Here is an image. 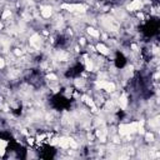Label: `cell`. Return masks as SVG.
Segmentation results:
<instances>
[{"label": "cell", "instance_id": "1", "mask_svg": "<svg viewBox=\"0 0 160 160\" xmlns=\"http://www.w3.org/2000/svg\"><path fill=\"white\" fill-rule=\"evenodd\" d=\"M95 85H96L98 90H105L108 91V93H114V91L116 90V85L114 81H110V80H98L96 83H95Z\"/></svg>", "mask_w": 160, "mask_h": 160}, {"label": "cell", "instance_id": "2", "mask_svg": "<svg viewBox=\"0 0 160 160\" xmlns=\"http://www.w3.org/2000/svg\"><path fill=\"white\" fill-rule=\"evenodd\" d=\"M62 9H65L70 13H77V14H84L86 11V6L83 4H63Z\"/></svg>", "mask_w": 160, "mask_h": 160}, {"label": "cell", "instance_id": "3", "mask_svg": "<svg viewBox=\"0 0 160 160\" xmlns=\"http://www.w3.org/2000/svg\"><path fill=\"white\" fill-rule=\"evenodd\" d=\"M29 43H30V46L35 48L36 50L40 49V45H41V36L39 34H33L29 39Z\"/></svg>", "mask_w": 160, "mask_h": 160}, {"label": "cell", "instance_id": "4", "mask_svg": "<svg viewBox=\"0 0 160 160\" xmlns=\"http://www.w3.org/2000/svg\"><path fill=\"white\" fill-rule=\"evenodd\" d=\"M143 8V1L142 0H133V1L126 6L128 11H138Z\"/></svg>", "mask_w": 160, "mask_h": 160}, {"label": "cell", "instance_id": "5", "mask_svg": "<svg viewBox=\"0 0 160 160\" xmlns=\"http://www.w3.org/2000/svg\"><path fill=\"white\" fill-rule=\"evenodd\" d=\"M55 59L59 60V62H68L70 59V54L65 50H59L55 54Z\"/></svg>", "mask_w": 160, "mask_h": 160}, {"label": "cell", "instance_id": "6", "mask_svg": "<svg viewBox=\"0 0 160 160\" xmlns=\"http://www.w3.org/2000/svg\"><path fill=\"white\" fill-rule=\"evenodd\" d=\"M40 14L44 19H49L53 15V8L50 5H45L40 8Z\"/></svg>", "mask_w": 160, "mask_h": 160}, {"label": "cell", "instance_id": "7", "mask_svg": "<svg viewBox=\"0 0 160 160\" xmlns=\"http://www.w3.org/2000/svg\"><path fill=\"white\" fill-rule=\"evenodd\" d=\"M96 50L100 53L101 55H109L110 54V50H109V48L106 46L105 44H103V43H99V44H96Z\"/></svg>", "mask_w": 160, "mask_h": 160}, {"label": "cell", "instance_id": "8", "mask_svg": "<svg viewBox=\"0 0 160 160\" xmlns=\"http://www.w3.org/2000/svg\"><path fill=\"white\" fill-rule=\"evenodd\" d=\"M119 106L121 109H126V106H128V96H126V94H123V95H120V96H119Z\"/></svg>", "mask_w": 160, "mask_h": 160}, {"label": "cell", "instance_id": "9", "mask_svg": "<svg viewBox=\"0 0 160 160\" xmlns=\"http://www.w3.org/2000/svg\"><path fill=\"white\" fill-rule=\"evenodd\" d=\"M86 31H88V34H89L90 36H93V38H99V36H100V33H99V30H96L95 28H93V26H89V28L86 29Z\"/></svg>", "mask_w": 160, "mask_h": 160}, {"label": "cell", "instance_id": "10", "mask_svg": "<svg viewBox=\"0 0 160 160\" xmlns=\"http://www.w3.org/2000/svg\"><path fill=\"white\" fill-rule=\"evenodd\" d=\"M85 84H86V81H85V79H77L75 80V85H77V88H84L85 86Z\"/></svg>", "mask_w": 160, "mask_h": 160}, {"label": "cell", "instance_id": "11", "mask_svg": "<svg viewBox=\"0 0 160 160\" xmlns=\"http://www.w3.org/2000/svg\"><path fill=\"white\" fill-rule=\"evenodd\" d=\"M10 16H11V10L6 9V10H4V13L1 15V20H6V19L10 18Z\"/></svg>", "mask_w": 160, "mask_h": 160}, {"label": "cell", "instance_id": "12", "mask_svg": "<svg viewBox=\"0 0 160 160\" xmlns=\"http://www.w3.org/2000/svg\"><path fill=\"white\" fill-rule=\"evenodd\" d=\"M145 139H146V142H150V143H153L154 142V134L153 133H150V131H148L146 134H145Z\"/></svg>", "mask_w": 160, "mask_h": 160}, {"label": "cell", "instance_id": "13", "mask_svg": "<svg viewBox=\"0 0 160 160\" xmlns=\"http://www.w3.org/2000/svg\"><path fill=\"white\" fill-rule=\"evenodd\" d=\"M46 79H49L50 81H56V80H58V77H56L55 74H53V73H49L46 75Z\"/></svg>", "mask_w": 160, "mask_h": 160}, {"label": "cell", "instance_id": "14", "mask_svg": "<svg viewBox=\"0 0 160 160\" xmlns=\"http://www.w3.org/2000/svg\"><path fill=\"white\" fill-rule=\"evenodd\" d=\"M14 55L15 56H21L23 55V50H21V49H19V48L14 49Z\"/></svg>", "mask_w": 160, "mask_h": 160}, {"label": "cell", "instance_id": "15", "mask_svg": "<svg viewBox=\"0 0 160 160\" xmlns=\"http://www.w3.org/2000/svg\"><path fill=\"white\" fill-rule=\"evenodd\" d=\"M4 66H5V60L3 58H0V69H3Z\"/></svg>", "mask_w": 160, "mask_h": 160}, {"label": "cell", "instance_id": "16", "mask_svg": "<svg viewBox=\"0 0 160 160\" xmlns=\"http://www.w3.org/2000/svg\"><path fill=\"white\" fill-rule=\"evenodd\" d=\"M79 44H80V45H85V39H84V38L79 39Z\"/></svg>", "mask_w": 160, "mask_h": 160}, {"label": "cell", "instance_id": "17", "mask_svg": "<svg viewBox=\"0 0 160 160\" xmlns=\"http://www.w3.org/2000/svg\"><path fill=\"white\" fill-rule=\"evenodd\" d=\"M1 29H3V23L0 21V30H1Z\"/></svg>", "mask_w": 160, "mask_h": 160}]
</instances>
